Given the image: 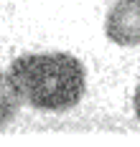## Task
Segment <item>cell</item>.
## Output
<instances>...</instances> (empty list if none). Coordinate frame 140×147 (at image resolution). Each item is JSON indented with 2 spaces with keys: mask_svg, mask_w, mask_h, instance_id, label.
<instances>
[{
  "mask_svg": "<svg viewBox=\"0 0 140 147\" xmlns=\"http://www.w3.org/2000/svg\"><path fill=\"white\" fill-rule=\"evenodd\" d=\"M20 96H18L16 86H13V81H10V76L5 71H0V127H5V124H10L13 119H16L18 109H20Z\"/></svg>",
  "mask_w": 140,
  "mask_h": 147,
  "instance_id": "3957f363",
  "label": "cell"
},
{
  "mask_svg": "<svg viewBox=\"0 0 140 147\" xmlns=\"http://www.w3.org/2000/svg\"><path fill=\"white\" fill-rule=\"evenodd\" d=\"M105 33L117 46H140V0H115L105 18Z\"/></svg>",
  "mask_w": 140,
  "mask_h": 147,
  "instance_id": "7a4b0ae2",
  "label": "cell"
},
{
  "mask_svg": "<svg viewBox=\"0 0 140 147\" xmlns=\"http://www.w3.org/2000/svg\"><path fill=\"white\" fill-rule=\"evenodd\" d=\"M8 76L20 102L41 112H66L77 107L87 91V71L71 53H23L18 56Z\"/></svg>",
  "mask_w": 140,
  "mask_h": 147,
  "instance_id": "6da1fadb",
  "label": "cell"
},
{
  "mask_svg": "<svg viewBox=\"0 0 140 147\" xmlns=\"http://www.w3.org/2000/svg\"><path fill=\"white\" fill-rule=\"evenodd\" d=\"M133 107H135V114H138V119H140V86L135 89V96H133Z\"/></svg>",
  "mask_w": 140,
  "mask_h": 147,
  "instance_id": "277c9868",
  "label": "cell"
}]
</instances>
